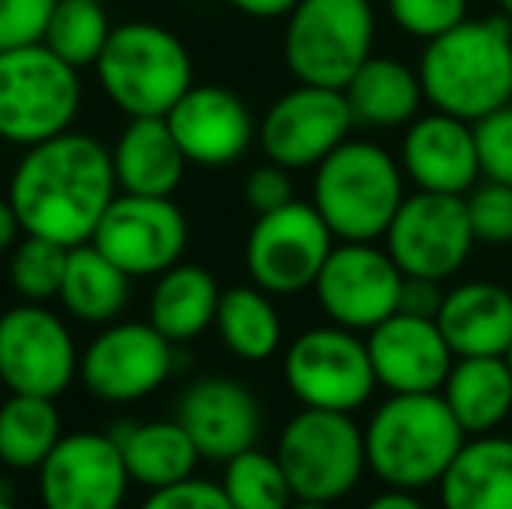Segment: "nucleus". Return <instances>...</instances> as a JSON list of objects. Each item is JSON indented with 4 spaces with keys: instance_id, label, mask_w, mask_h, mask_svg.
Listing matches in <instances>:
<instances>
[{
    "instance_id": "obj_1",
    "label": "nucleus",
    "mask_w": 512,
    "mask_h": 509,
    "mask_svg": "<svg viewBox=\"0 0 512 509\" xmlns=\"http://www.w3.org/2000/svg\"><path fill=\"white\" fill-rule=\"evenodd\" d=\"M115 196L119 182L112 150L74 129L28 147L7 189L21 231L67 248L88 245L95 238Z\"/></svg>"
},
{
    "instance_id": "obj_2",
    "label": "nucleus",
    "mask_w": 512,
    "mask_h": 509,
    "mask_svg": "<svg viewBox=\"0 0 512 509\" xmlns=\"http://www.w3.org/2000/svg\"><path fill=\"white\" fill-rule=\"evenodd\" d=\"M425 102L436 112L478 123L512 102V21L467 18L418 56Z\"/></svg>"
},
{
    "instance_id": "obj_3",
    "label": "nucleus",
    "mask_w": 512,
    "mask_h": 509,
    "mask_svg": "<svg viewBox=\"0 0 512 509\" xmlns=\"http://www.w3.org/2000/svg\"><path fill=\"white\" fill-rule=\"evenodd\" d=\"M366 461L387 489L418 492L439 485L467 443L443 394H391L370 415Z\"/></svg>"
},
{
    "instance_id": "obj_4",
    "label": "nucleus",
    "mask_w": 512,
    "mask_h": 509,
    "mask_svg": "<svg viewBox=\"0 0 512 509\" xmlns=\"http://www.w3.org/2000/svg\"><path fill=\"white\" fill-rule=\"evenodd\" d=\"M401 203V161L373 140L349 136L314 168V210L338 241H380Z\"/></svg>"
},
{
    "instance_id": "obj_5",
    "label": "nucleus",
    "mask_w": 512,
    "mask_h": 509,
    "mask_svg": "<svg viewBox=\"0 0 512 509\" xmlns=\"http://www.w3.org/2000/svg\"><path fill=\"white\" fill-rule=\"evenodd\" d=\"M95 70L102 91L129 119L168 116L196 84L185 42L154 21L115 25Z\"/></svg>"
},
{
    "instance_id": "obj_6",
    "label": "nucleus",
    "mask_w": 512,
    "mask_h": 509,
    "mask_svg": "<svg viewBox=\"0 0 512 509\" xmlns=\"http://www.w3.org/2000/svg\"><path fill=\"white\" fill-rule=\"evenodd\" d=\"M373 0H300L283 28V60L297 84L338 88L373 56Z\"/></svg>"
},
{
    "instance_id": "obj_7",
    "label": "nucleus",
    "mask_w": 512,
    "mask_h": 509,
    "mask_svg": "<svg viewBox=\"0 0 512 509\" xmlns=\"http://www.w3.org/2000/svg\"><path fill=\"white\" fill-rule=\"evenodd\" d=\"M77 74L46 42L0 53V140L28 150L70 133L84 95Z\"/></svg>"
},
{
    "instance_id": "obj_8",
    "label": "nucleus",
    "mask_w": 512,
    "mask_h": 509,
    "mask_svg": "<svg viewBox=\"0 0 512 509\" xmlns=\"http://www.w3.org/2000/svg\"><path fill=\"white\" fill-rule=\"evenodd\" d=\"M276 457L290 478L293 496L331 506L349 496L370 468L366 433L356 426L352 412L328 408H300L279 433Z\"/></svg>"
},
{
    "instance_id": "obj_9",
    "label": "nucleus",
    "mask_w": 512,
    "mask_h": 509,
    "mask_svg": "<svg viewBox=\"0 0 512 509\" xmlns=\"http://www.w3.org/2000/svg\"><path fill=\"white\" fill-rule=\"evenodd\" d=\"M286 387L304 408L356 412L377 391L370 349L342 325H317L286 346Z\"/></svg>"
},
{
    "instance_id": "obj_10",
    "label": "nucleus",
    "mask_w": 512,
    "mask_h": 509,
    "mask_svg": "<svg viewBox=\"0 0 512 509\" xmlns=\"http://www.w3.org/2000/svg\"><path fill=\"white\" fill-rule=\"evenodd\" d=\"M335 248V234L314 210V203H297L276 213L255 217L244 245V265L255 286L272 297H293L310 290Z\"/></svg>"
},
{
    "instance_id": "obj_11",
    "label": "nucleus",
    "mask_w": 512,
    "mask_h": 509,
    "mask_svg": "<svg viewBox=\"0 0 512 509\" xmlns=\"http://www.w3.org/2000/svg\"><path fill=\"white\" fill-rule=\"evenodd\" d=\"M478 245L467 217L464 196H446V192H411L401 203L398 217L391 220L384 234V248L398 262L405 276L446 283L453 279L471 248Z\"/></svg>"
},
{
    "instance_id": "obj_12",
    "label": "nucleus",
    "mask_w": 512,
    "mask_h": 509,
    "mask_svg": "<svg viewBox=\"0 0 512 509\" xmlns=\"http://www.w3.org/2000/svg\"><path fill=\"white\" fill-rule=\"evenodd\" d=\"M405 279L391 252L377 248V241H342L331 248L314 293L331 325L373 332L380 321L401 311Z\"/></svg>"
},
{
    "instance_id": "obj_13",
    "label": "nucleus",
    "mask_w": 512,
    "mask_h": 509,
    "mask_svg": "<svg viewBox=\"0 0 512 509\" xmlns=\"http://www.w3.org/2000/svg\"><path fill=\"white\" fill-rule=\"evenodd\" d=\"M356 129L345 91L297 84L269 105L258 123V143L272 164L286 171L317 168Z\"/></svg>"
},
{
    "instance_id": "obj_14",
    "label": "nucleus",
    "mask_w": 512,
    "mask_h": 509,
    "mask_svg": "<svg viewBox=\"0 0 512 509\" xmlns=\"http://www.w3.org/2000/svg\"><path fill=\"white\" fill-rule=\"evenodd\" d=\"M81 370L63 318L42 304H18L0 318V381L11 394L56 398Z\"/></svg>"
},
{
    "instance_id": "obj_15",
    "label": "nucleus",
    "mask_w": 512,
    "mask_h": 509,
    "mask_svg": "<svg viewBox=\"0 0 512 509\" xmlns=\"http://www.w3.org/2000/svg\"><path fill=\"white\" fill-rule=\"evenodd\" d=\"M91 245L129 276H161L189 248V220L171 196H115Z\"/></svg>"
},
{
    "instance_id": "obj_16",
    "label": "nucleus",
    "mask_w": 512,
    "mask_h": 509,
    "mask_svg": "<svg viewBox=\"0 0 512 509\" xmlns=\"http://www.w3.org/2000/svg\"><path fill=\"white\" fill-rule=\"evenodd\" d=\"M175 370V342L150 321H112L81 356V381L102 401L154 394Z\"/></svg>"
},
{
    "instance_id": "obj_17",
    "label": "nucleus",
    "mask_w": 512,
    "mask_h": 509,
    "mask_svg": "<svg viewBox=\"0 0 512 509\" xmlns=\"http://www.w3.org/2000/svg\"><path fill=\"white\" fill-rule=\"evenodd\" d=\"M129 482L112 433H70L39 468V499L46 509H119Z\"/></svg>"
},
{
    "instance_id": "obj_18",
    "label": "nucleus",
    "mask_w": 512,
    "mask_h": 509,
    "mask_svg": "<svg viewBox=\"0 0 512 509\" xmlns=\"http://www.w3.org/2000/svg\"><path fill=\"white\" fill-rule=\"evenodd\" d=\"M366 335H370L366 349H370V363L380 387H387L391 394L443 391L457 356L439 332L436 318L398 311Z\"/></svg>"
},
{
    "instance_id": "obj_19",
    "label": "nucleus",
    "mask_w": 512,
    "mask_h": 509,
    "mask_svg": "<svg viewBox=\"0 0 512 509\" xmlns=\"http://www.w3.org/2000/svg\"><path fill=\"white\" fill-rule=\"evenodd\" d=\"M164 119L189 164L199 168H227L241 161L258 136L244 98L220 84H192Z\"/></svg>"
},
{
    "instance_id": "obj_20",
    "label": "nucleus",
    "mask_w": 512,
    "mask_h": 509,
    "mask_svg": "<svg viewBox=\"0 0 512 509\" xmlns=\"http://www.w3.org/2000/svg\"><path fill=\"white\" fill-rule=\"evenodd\" d=\"M401 171L418 192L467 196L481 178L474 123L436 109L418 116L401 136Z\"/></svg>"
},
{
    "instance_id": "obj_21",
    "label": "nucleus",
    "mask_w": 512,
    "mask_h": 509,
    "mask_svg": "<svg viewBox=\"0 0 512 509\" xmlns=\"http://www.w3.org/2000/svg\"><path fill=\"white\" fill-rule=\"evenodd\" d=\"M178 422L192 436L206 461H223L244 454L262 436V405L241 381L203 377L189 384L178 401Z\"/></svg>"
},
{
    "instance_id": "obj_22",
    "label": "nucleus",
    "mask_w": 512,
    "mask_h": 509,
    "mask_svg": "<svg viewBox=\"0 0 512 509\" xmlns=\"http://www.w3.org/2000/svg\"><path fill=\"white\" fill-rule=\"evenodd\" d=\"M453 356H506L512 346V290L502 283L474 279L446 290L436 314Z\"/></svg>"
},
{
    "instance_id": "obj_23",
    "label": "nucleus",
    "mask_w": 512,
    "mask_h": 509,
    "mask_svg": "<svg viewBox=\"0 0 512 509\" xmlns=\"http://www.w3.org/2000/svg\"><path fill=\"white\" fill-rule=\"evenodd\" d=\"M189 157L182 154L164 116L129 119L112 147L119 192L129 196H175Z\"/></svg>"
},
{
    "instance_id": "obj_24",
    "label": "nucleus",
    "mask_w": 512,
    "mask_h": 509,
    "mask_svg": "<svg viewBox=\"0 0 512 509\" xmlns=\"http://www.w3.org/2000/svg\"><path fill=\"white\" fill-rule=\"evenodd\" d=\"M436 489L443 509H512V436H467Z\"/></svg>"
},
{
    "instance_id": "obj_25",
    "label": "nucleus",
    "mask_w": 512,
    "mask_h": 509,
    "mask_svg": "<svg viewBox=\"0 0 512 509\" xmlns=\"http://www.w3.org/2000/svg\"><path fill=\"white\" fill-rule=\"evenodd\" d=\"M345 102L352 109L356 126L366 129H398L411 126L422 116L425 91L418 67L373 53L345 84Z\"/></svg>"
},
{
    "instance_id": "obj_26",
    "label": "nucleus",
    "mask_w": 512,
    "mask_h": 509,
    "mask_svg": "<svg viewBox=\"0 0 512 509\" xmlns=\"http://www.w3.org/2000/svg\"><path fill=\"white\" fill-rule=\"evenodd\" d=\"M220 293V283L209 269L178 262L157 276L150 290L147 321L171 342L199 339L209 325H216Z\"/></svg>"
},
{
    "instance_id": "obj_27",
    "label": "nucleus",
    "mask_w": 512,
    "mask_h": 509,
    "mask_svg": "<svg viewBox=\"0 0 512 509\" xmlns=\"http://www.w3.org/2000/svg\"><path fill=\"white\" fill-rule=\"evenodd\" d=\"M467 436L495 433L512 415V370L506 356H464L439 391Z\"/></svg>"
},
{
    "instance_id": "obj_28",
    "label": "nucleus",
    "mask_w": 512,
    "mask_h": 509,
    "mask_svg": "<svg viewBox=\"0 0 512 509\" xmlns=\"http://www.w3.org/2000/svg\"><path fill=\"white\" fill-rule=\"evenodd\" d=\"M112 436L122 447L129 478L140 482V485H147L150 492L192 478L196 464L203 461V454L196 450L192 436L185 433V426L178 419L119 426Z\"/></svg>"
},
{
    "instance_id": "obj_29",
    "label": "nucleus",
    "mask_w": 512,
    "mask_h": 509,
    "mask_svg": "<svg viewBox=\"0 0 512 509\" xmlns=\"http://www.w3.org/2000/svg\"><path fill=\"white\" fill-rule=\"evenodd\" d=\"M129 279V272H122L102 248L88 241L70 248L60 304L84 325H112L129 304Z\"/></svg>"
},
{
    "instance_id": "obj_30",
    "label": "nucleus",
    "mask_w": 512,
    "mask_h": 509,
    "mask_svg": "<svg viewBox=\"0 0 512 509\" xmlns=\"http://www.w3.org/2000/svg\"><path fill=\"white\" fill-rule=\"evenodd\" d=\"M216 332L223 346L244 363H265L283 346V321L272 304V293L262 286H230L220 293Z\"/></svg>"
},
{
    "instance_id": "obj_31",
    "label": "nucleus",
    "mask_w": 512,
    "mask_h": 509,
    "mask_svg": "<svg viewBox=\"0 0 512 509\" xmlns=\"http://www.w3.org/2000/svg\"><path fill=\"white\" fill-rule=\"evenodd\" d=\"M53 398L11 394L0 401V461L14 471H39L63 440Z\"/></svg>"
},
{
    "instance_id": "obj_32",
    "label": "nucleus",
    "mask_w": 512,
    "mask_h": 509,
    "mask_svg": "<svg viewBox=\"0 0 512 509\" xmlns=\"http://www.w3.org/2000/svg\"><path fill=\"white\" fill-rule=\"evenodd\" d=\"M112 21L102 0H56L53 18L46 25V42L63 63L74 70L95 67L98 56L105 53V42L112 35Z\"/></svg>"
},
{
    "instance_id": "obj_33",
    "label": "nucleus",
    "mask_w": 512,
    "mask_h": 509,
    "mask_svg": "<svg viewBox=\"0 0 512 509\" xmlns=\"http://www.w3.org/2000/svg\"><path fill=\"white\" fill-rule=\"evenodd\" d=\"M220 485L234 509H290L297 503L279 457L258 447L230 457Z\"/></svg>"
},
{
    "instance_id": "obj_34",
    "label": "nucleus",
    "mask_w": 512,
    "mask_h": 509,
    "mask_svg": "<svg viewBox=\"0 0 512 509\" xmlns=\"http://www.w3.org/2000/svg\"><path fill=\"white\" fill-rule=\"evenodd\" d=\"M67 258V245L25 234L11 248V262H7V276H11L14 293L21 300H28V304H46V300L60 297L63 276H67Z\"/></svg>"
},
{
    "instance_id": "obj_35",
    "label": "nucleus",
    "mask_w": 512,
    "mask_h": 509,
    "mask_svg": "<svg viewBox=\"0 0 512 509\" xmlns=\"http://www.w3.org/2000/svg\"><path fill=\"white\" fill-rule=\"evenodd\" d=\"M387 18L411 39L432 42L467 21V0H384Z\"/></svg>"
},
{
    "instance_id": "obj_36",
    "label": "nucleus",
    "mask_w": 512,
    "mask_h": 509,
    "mask_svg": "<svg viewBox=\"0 0 512 509\" xmlns=\"http://www.w3.org/2000/svg\"><path fill=\"white\" fill-rule=\"evenodd\" d=\"M464 199L471 231L481 245H512V185L485 178Z\"/></svg>"
},
{
    "instance_id": "obj_37",
    "label": "nucleus",
    "mask_w": 512,
    "mask_h": 509,
    "mask_svg": "<svg viewBox=\"0 0 512 509\" xmlns=\"http://www.w3.org/2000/svg\"><path fill=\"white\" fill-rule=\"evenodd\" d=\"M474 140H478L481 175L488 182L512 185V102L502 109L488 112L474 123Z\"/></svg>"
},
{
    "instance_id": "obj_38",
    "label": "nucleus",
    "mask_w": 512,
    "mask_h": 509,
    "mask_svg": "<svg viewBox=\"0 0 512 509\" xmlns=\"http://www.w3.org/2000/svg\"><path fill=\"white\" fill-rule=\"evenodd\" d=\"M53 7L56 0H0V53L42 42Z\"/></svg>"
},
{
    "instance_id": "obj_39",
    "label": "nucleus",
    "mask_w": 512,
    "mask_h": 509,
    "mask_svg": "<svg viewBox=\"0 0 512 509\" xmlns=\"http://www.w3.org/2000/svg\"><path fill=\"white\" fill-rule=\"evenodd\" d=\"M244 203L251 206L255 217H265V213H276L283 206L293 203V178L283 164H258L255 171L244 182Z\"/></svg>"
},
{
    "instance_id": "obj_40",
    "label": "nucleus",
    "mask_w": 512,
    "mask_h": 509,
    "mask_svg": "<svg viewBox=\"0 0 512 509\" xmlns=\"http://www.w3.org/2000/svg\"><path fill=\"white\" fill-rule=\"evenodd\" d=\"M140 509H234L223 492V485L206 482V478H185L178 485L154 489Z\"/></svg>"
},
{
    "instance_id": "obj_41",
    "label": "nucleus",
    "mask_w": 512,
    "mask_h": 509,
    "mask_svg": "<svg viewBox=\"0 0 512 509\" xmlns=\"http://www.w3.org/2000/svg\"><path fill=\"white\" fill-rule=\"evenodd\" d=\"M443 283H432V279H405V293H401V311L418 314V318H436L439 307H443Z\"/></svg>"
},
{
    "instance_id": "obj_42",
    "label": "nucleus",
    "mask_w": 512,
    "mask_h": 509,
    "mask_svg": "<svg viewBox=\"0 0 512 509\" xmlns=\"http://www.w3.org/2000/svg\"><path fill=\"white\" fill-rule=\"evenodd\" d=\"M234 11L248 14V18L258 21H276V18H290V11L300 4V0H227Z\"/></svg>"
},
{
    "instance_id": "obj_43",
    "label": "nucleus",
    "mask_w": 512,
    "mask_h": 509,
    "mask_svg": "<svg viewBox=\"0 0 512 509\" xmlns=\"http://www.w3.org/2000/svg\"><path fill=\"white\" fill-rule=\"evenodd\" d=\"M363 509H425V503L415 496V492L387 489V492H380V496H373Z\"/></svg>"
},
{
    "instance_id": "obj_44",
    "label": "nucleus",
    "mask_w": 512,
    "mask_h": 509,
    "mask_svg": "<svg viewBox=\"0 0 512 509\" xmlns=\"http://www.w3.org/2000/svg\"><path fill=\"white\" fill-rule=\"evenodd\" d=\"M18 234H25V231H21L18 213H14L11 199L0 196V252H7V248L18 245Z\"/></svg>"
},
{
    "instance_id": "obj_45",
    "label": "nucleus",
    "mask_w": 512,
    "mask_h": 509,
    "mask_svg": "<svg viewBox=\"0 0 512 509\" xmlns=\"http://www.w3.org/2000/svg\"><path fill=\"white\" fill-rule=\"evenodd\" d=\"M290 509H331V503H307V499H297Z\"/></svg>"
},
{
    "instance_id": "obj_46",
    "label": "nucleus",
    "mask_w": 512,
    "mask_h": 509,
    "mask_svg": "<svg viewBox=\"0 0 512 509\" xmlns=\"http://www.w3.org/2000/svg\"><path fill=\"white\" fill-rule=\"evenodd\" d=\"M495 4H499V14L506 21H512V0H495Z\"/></svg>"
},
{
    "instance_id": "obj_47",
    "label": "nucleus",
    "mask_w": 512,
    "mask_h": 509,
    "mask_svg": "<svg viewBox=\"0 0 512 509\" xmlns=\"http://www.w3.org/2000/svg\"><path fill=\"white\" fill-rule=\"evenodd\" d=\"M0 509H18L11 503V492H7V489H0Z\"/></svg>"
},
{
    "instance_id": "obj_48",
    "label": "nucleus",
    "mask_w": 512,
    "mask_h": 509,
    "mask_svg": "<svg viewBox=\"0 0 512 509\" xmlns=\"http://www.w3.org/2000/svg\"><path fill=\"white\" fill-rule=\"evenodd\" d=\"M506 360H509V370H512V346H509V353H506Z\"/></svg>"
},
{
    "instance_id": "obj_49",
    "label": "nucleus",
    "mask_w": 512,
    "mask_h": 509,
    "mask_svg": "<svg viewBox=\"0 0 512 509\" xmlns=\"http://www.w3.org/2000/svg\"><path fill=\"white\" fill-rule=\"evenodd\" d=\"M0 384H4V381H0Z\"/></svg>"
},
{
    "instance_id": "obj_50",
    "label": "nucleus",
    "mask_w": 512,
    "mask_h": 509,
    "mask_svg": "<svg viewBox=\"0 0 512 509\" xmlns=\"http://www.w3.org/2000/svg\"><path fill=\"white\" fill-rule=\"evenodd\" d=\"M102 4H105V0H102Z\"/></svg>"
}]
</instances>
